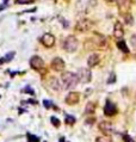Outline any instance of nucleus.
Wrapping results in <instances>:
<instances>
[{
	"mask_svg": "<svg viewBox=\"0 0 136 142\" xmlns=\"http://www.w3.org/2000/svg\"><path fill=\"white\" fill-rule=\"evenodd\" d=\"M99 130L103 133L104 135H111L114 133V124L109 122V121H103L99 123Z\"/></svg>",
	"mask_w": 136,
	"mask_h": 142,
	"instance_id": "obj_6",
	"label": "nucleus"
},
{
	"mask_svg": "<svg viewBox=\"0 0 136 142\" xmlns=\"http://www.w3.org/2000/svg\"><path fill=\"white\" fill-rule=\"evenodd\" d=\"M28 137H29V142H40V137H37L35 135L28 134Z\"/></svg>",
	"mask_w": 136,
	"mask_h": 142,
	"instance_id": "obj_22",
	"label": "nucleus"
},
{
	"mask_svg": "<svg viewBox=\"0 0 136 142\" xmlns=\"http://www.w3.org/2000/svg\"><path fill=\"white\" fill-rule=\"evenodd\" d=\"M49 87L52 88L53 91H60L61 90V84H60V81H59V79H56V78H54V77H52L50 79H49Z\"/></svg>",
	"mask_w": 136,
	"mask_h": 142,
	"instance_id": "obj_15",
	"label": "nucleus"
},
{
	"mask_svg": "<svg viewBox=\"0 0 136 142\" xmlns=\"http://www.w3.org/2000/svg\"><path fill=\"white\" fill-rule=\"evenodd\" d=\"M3 1H4V4H6V5L8 4V0H3Z\"/></svg>",
	"mask_w": 136,
	"mask_h": 142,
	"instance_id": "obj_30",
	"label": "nucleus"
},
{
	"mask_svg": "<svg viewBox=\"0 0 136 142\" xmlns=\"http://www.w3.org/2000/svg\"><path fill=\"white\" fill-rule=\"evenodd\" d=\"M24 92H26V93H28V92H29L30 94H33V93H35V92H33L32 90H31V88H30V87H26L25 90H24Z\"/></svg>",
	"mask_w": 136,
	"mask_h": 142,
	"instance_id": "obj_28",
	"label": "nucleus"
},
{
	"mask_svg": "<svg viewBox=\"0 0 136 142\" xmlns=\"http://www.w3.org/2000/svg\"><path fill=\"white\" fill-rule=\"evenodd\" d=\"M78 45H79V42H78L77 37L73 35L68 36L63 42V49L68 53H74L78 49Z\"/></svg>",
	"mask_w": 136,
	"mask_h": 142,
	"instance_id": "obj_2",
	"label": "nucleus"
},
{
	"mask_svg": "<svg viewBox=\"0 0 136 142\" xmlns=\"http://www.w3.org/2000/svg\"><path fill=\"white\" fill-rule=\"evenodd\" d=\"M41 42L44 47L47 48H52L54 44H55V37L53 36L52 33H44L42 38H41Z\"/></svg>",
	"mask_w": 136,
	"mask_h": 142,
	"instance_id": "obj_9",
	"label": "nucleus"
},
{
	"mask_svg": "<svg viewBox=\"0 0 136 142\" xmlns=\"http://www.w3.org/2000/svg\"><path fill=\"white\" fill-rule=\"evenodd\" d=\"M94 111H96V104H94V103H88L87 105H86V109H85V112L87 113H93L94 112Z\"/></svg>",
	"mask_w": 136,
	"mask_h": 142,
	"instance_id": "obj_17",
	"label": "nucleus"
},
{
	"mask_svg": "<svg viewBox=\"0 0 136 142\" xmlns=\"http://www.w3.org/2000/svg\"><path fill=\"white\" fill-rule=\"evenodd\" d=\"M114 36L117 38V40H122V37L124 36V30H123V25L122 23L117 22L114 26Z\"/></svg>",
	"mask_w": 136,
	"mask_h": 142,
	"instance_id": "obj_13",
	"label": "nucleus"
},
{
	"mask_svg": "<svg viewBox=\"0 0 136 142\" xmlns=\"http://www.w3.org/2000/svg\"><path fill=\"white\" fill-rule=\"evenodd\" d=\"M79 100H80V93L79 92H69L67 94L66 99H65L66 104H68V105H75L79 103Z\"/></svg>",
	"mask_w": 136,
	"mask_h": 142,
	"instance_id": "obj_8",
	"label": "nucleus"
},
{
	"mask_svg": "<svg viewBox=\"0 0 136 142\" xmlns=\"http://www.w3.org/2000/svg\"><path fill=\"white\" fill-rule=\"evenodd\" d=\"M33 0H16V4H31Z\"/></svg>",
	"mask_w": 136,
	"mask_h": 142,
	"instance_id": "obj_23",
	"label": "nucleus"
},
{
	"mask_svg": "<svg viewBox=\"0 0 136 142\" xmlns=\"http://www.w3.org/2000/svg\"><path fill=\"white\" fill-rule=\"evenodd\" d=\"M13 56H15V51H11L10 54H7L5 57H3L1 60H0V63H4V62H8L11 61L12 58H13Z\"/></svg>",
	"mask_w": 136,
	"mask_h": 142,
	"instance_id": "obj_19",
	"label": "nucleus"
},
{
	"mask_svg": "<svg viewBox=\"0 0 136 142\" xmlns=\"http://www.w3.org/2000/svg\"><path fill=\"white\" fill-rule=\"evenodd\" d=\"M43 105L45 106L47 109H49V108L52 106V103H50V102H48V100H44V102H43Z\"/></svg>",
	"mask_w": 136,
	"mask_h": 142,
	"instance_id": "obj_27",
	"label": "nucleus"
},
{
	"mask_svg": "<svg viewBox=\"0 0 136 142\" xmlns=\"http://www.w3.org/2000/svg\"><path fill=\"white\" fill-rule=\"evenodd\" d=\"M96 142H112L110 135H104V136H100V137L96 138Z\"/></svg>",
	"mask_w": 136,
	"mask_h": 142,
	"instance_id": "obj_18",
	"label": "nucleus"
},
{
	"mask_svg": "<svg viewBox=\"0 0 136 142\" xmlns=\"http://www.w3.org/2000/svg\"><path fill=\"white\" fill-rule=\"evenodd\" d=\"M105 1H107V3H114V1H116V0H105Z\"/></svg>",
	"mask_w": 136,
	"mask_h": 142,
	"instance_id": "obj_29",
	"label": "nucleus"
},
{
	"mask_svg": "<svg viewBox=\"0 0 136 142\" xmlns=\"http://www.w3.org/2000/svg\"><path fill=\"white\" fill-rule=\"evenodd\" d=\"M61 81H62L65 90H73L79 82V79H78L77 74L72 73V72H65L61 75Z\"/></svg>",
	"mask_w": 136,
	"mask_h": 142,
	"instance_id": "obj_1",
	"label": "nucleus"
},
{
	"mask_svg": "<svg viewBox=\"0 0 136 142\" xmlns=\"http://www.w3.org/2000/svg\"><path fill=\"white\" fill-rule=\"evenodd\" d=\"M30 66H31V68H33L35 70H41V69H43L44 67V61L42 60V57L40 56H32V57L30 58Z\"/></svg>",
	"mask_w": 136,
	"mask_h": 142,
	"instance_id": "obj_7",
	"label": "nucleus"
},
{
	"mask_svg": "<svg viewBox=\"0 0 136 142\" xmlns=\"http://www.w3.org/2000/svg\"><path fill=\"white\" fill-rule=\"evenodd\" d=\"M117 48L118 49H121L123 53H129V49H128V47H127V43H125L124 41H122V40H118V42H117Z\"/></svg>",
	"mask_w": 136,
	"mask_h": 142,
	"instance_id": "obj_16",
	"label": "nucleus"
},
{
	"mask_svg": "<svg viewBox=\"0 0 136 142\" xmlns=\"http://www.w3.org/2000/svg\"><path fill=\"white\" fill-rule=\"evenodd\" d=\"M116 1H117V5L122 13H124V15L128 13L129 8L131 6V1H130V0H116Z\"/></svg>",
	"mask_w": 136,
	"mask_h": 142,
	"instance_id": "obj_12",
	"label": "nucleus"
},
{
	"mask_svg": "<svg viewBox=\"0 0 136 142\" xmlns=\"http://www.w3.org/2000/svg\"><path fill=\"white\" fill-rule=\"evenodd\" d=\"M77 75H78L79 81L82 82V84H87V82H90L91 79H92V73H91V70L88 68H80L78 70Z\"/></svg>",
	"mask_w": 136,
	"mask_h": 142,
	"instance_id": "obj_3",
	"label": "nucleus"
},
{
	"mask_svg": "<svg viewBox=\"0 0 136 142\" xmlns=\"http://www.w3.org/2000/svg\"><path fill=\"white\" fill-rule=\"evenodd\" d=\"M99 60H100V56L98 54H91L90 56H88L87 58V65L90 68H92V67H96L98 63H99Z\"/></svg>",
	"mask_w": 136,
	"mask_h": 142,
	"instance_id": "obj_14",
	"label": "nucleus"
},
{
	"mask_svg": "<svg viewBox=\"0 0 136 142\" xmlns=\"http://www.w3.org/2000/svg\"><path fill=\"white\" fill-rule=\"evenodd\" d=\"M131 44H132V47L134 48H136V35H132L131 36Z\"/></svg>",
	"mask_w": 136,
	"mask_h": 142,
	"instance_id": "obj_26",
	"label": "nucleus"
},
{
	"mask_svg": "<svg viewBox=\"0 0 136 142\" xmlns=\"http://www.w3.org/2000/svg\"><path fill=\"white\" fill-rule=\"evenodd\" d=\"M125 23L129 24V25H132V23H134V19H132L131 15L130 13H125Z\"/></svg>",
	"mask_w": 136,
	"mask_h": 142,
	"instance_id": "obj_20",
	"label": "nucleus"
},
{
	"mask_svg": "<svg viewBox=\"0 0 136 142\" xmlns=\"http://www.w3.org/2000/svg\"><path fill=\"white\" fill-rule=\"evenodd\" d=\"M66 65H65V61H63L61 57H55L52 61V68L55 70V72H62L65 69Z\"/></svg>",
	"mask_w": 136,
	"mask_h": 142,
	"instance_id": "obj_11",
	"label": "nucleus"
},
{
	"mask_svg": "<svg viewBox=\"0 0 136 142\" xmlns=\"http://www.w3.org/2000/svg\"><path fill=\"white\" fill-rule=\"evenodd\" d=\"M115 80H116V77H115V73H111V78L107 80V84H112V82H115Z\"/></svg>",
	"mask_w": 136,
	"mask_h": 142,
	"instance_id": "obj_25",
	"label": "nucleus"
},
{
	"mask_svg": "<svg viewBox=\"0 0 136 142\" xmlns=\"http://www.w3.org/2000/svg\"><path fill=\"white\" fill-rule=\"evenodd\" d=\"M104 113H105V116H107V117L115 116V115L117 113V108H116V105H115L114 103L107 100L105 106H104Z\"/></svg>",
	"mask_w": 136,
	"mask_h": 142,
	"instance_id": "obj_10",
	"label": "nucleus"
},
{
	"mask_svg": "<svg viewBox=\"0 0 136 142\" xmlns=\"http://www.w3.org/2000/svg\"><path fill=\"white\" fill-rule=\"evenodd\" d=\"M66 123L67 124H74V123H75V118H74L73 116L67 115V116H66Z\"/></svg>",
	"mask_w": 136,
	"mask_h": 142,
	"instance_id": "obj_21",
	"label": "nucleus"
},
{
	"mask_svg": "<svg viewBox=\"0 0 136 142\" xmlns=\"http://www.w3.org/2000/svg\"><path fill=\"white\" fill-rule=\"evenodd\" d=\"M91 42L94 44V48H99V49H104L107 45V38L100 33H96L94 37L91 40Z\"/></svg>",
	"mask_w": 136,
	"mask_h": 142,
	"instance_id": "obj_5",
	"label": "nucleus"
},
{
	"mask_svg": "<svg viewBox=\"0 0 136 142\" xmlns=\"http://www.w3.org/2000/svg\"><path fill=\"white\" fill-rule=\"evenodd\" d=\"M50 121H52V123L54 124L55 127H59V125H60V121L57 120L56 117H52V118H50Z\"/></svg>",
	"mask_w": 136,
	"mask_h": 142,
	"instance_id": "obj_24",
	"label": "nucleus"
},
{
	"mask_svg": "<svg viewBox=\"0 0 136 142\" xmlns=\"http://www.w3.org/2000/svg\"><path fill=\"white\" fill-rule=\"evenodd\" d=\"M92 26H93V23L91 20H88V19H80L77 23V25H75V30L79 31V32H87V31H90V30L92 29Z\"/></svg>",
	"mask_w": 136,
	"mask_h": 142,
	"instance_id": "obj_4",
	"label": "nucleus"
}]
</instances>
